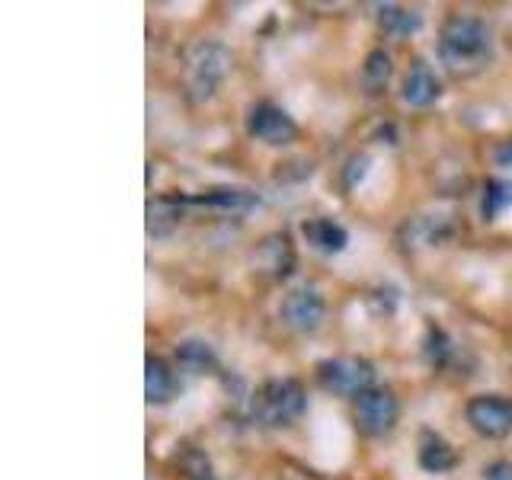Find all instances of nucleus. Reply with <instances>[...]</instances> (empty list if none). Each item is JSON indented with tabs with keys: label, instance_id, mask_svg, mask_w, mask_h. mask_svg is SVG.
Masks as SVG:
<instances>
[{
	"label": "nucleus",
	"instance_id": "nucleus-1",
	"mask_svg": "<svg viewBox=\"0 0 512 480\" xmlns=\"http://www.w3.org/2000/svg\"><path fill=\"white\" fill-rule=\"evenodd\" d=\"M439 58L448 74L474 77L493 58V36L490 26L480 16L452 13L439 29Z\"/></svg>",
	"mask_w": 512,
	"mask_h": 480
},
{
	"label": "nucleus",
	"instance_id": "nucleus-2",
	"mask_svg": "<svg viewBox=\"0 0 512 480\" xmlns=\"http://www.w3.org/2000/svg\"><path fill=\"white\" fill-rule=\"evenodd\" d=\"M308 407V394L298 378H269L253 391L250 413L263 426H292Z\"/></svg>",
	"mask_w": 512,
	"mask_h": 480
},
{
	"label": "nucleus",
	"instance_id": "nucleus-3",
	"mask_svg": "<svg viewBox=\"0 0 512 480\" xmlns=\"http://www.w3.org/2000/svg\"><path fill=\"white\" fill-rule=\"evenodd\" d=\"M231 74V52L218 42H196L186 52V96L192 103H208Z\"/></svg>",
	"mask_w": 512,
	"mask_h": 480
},
{
	"label": "nucleus",
	"instance_id": "nucleus-4",
	"mask_svg": "<svg viewBox=\"0 0 512 480\" xmlns=\"http://www.w3.org/2000/svg\"><path fill=\"white\" fill-rule=\"evenodd\" d=\"M317 384L333 397H362L375 388V365L362 356H333L317 365Z\"/></svg>",
	"mask_w": 512,
	"mask_h": 480
},
{
	"label": "nucleus",
	"instance_id": "nucleus-5",
	"mask_svg": "<svg viewBox=\"0 0 512 480\" xmlns=\"http://www.w3.org/2000/svg\"><path fill=\"white\" fill-rule=\"evenodd\" d=\"M352 420H356V429L368 439H381L391 436L397 420H400V404L391 388H372L362 397H356L352 404Z\"/></svg>",
	"mask_w": 512,
	"mask_h": 480
},
{
	"label": "nucleus",
	"instance_id": "nucleus-6",
	"mask_svg": "<svg viewBox=\"0 0 512 480\" xmlns=\"http://www.w3.org/2000/svg\"><path fill=\"white\" fill-rule=\"evenodd\" d=\"M247 135L269 144V148H288L298 141V125L276 103H253L247 109Z\"/></svg>",
	"mask_w": 512,
	"mask_h": 480
},
{
	"label": "nucleus",
	"instance_id": "nucleus-7",
	"mask_svg": "<svg viewBox=\"0 0 512 480\" xmlns=\"http://www.w3.org/2000/svg\"><path fill=\"white\" fill-rule=\"evenodd\" d=\"M468 416L471 429L484 439H506L512 432V400L503 394H477L468 400Z\"/></svg>",
	"mask_w": 512,
	"mask_h": 480
},
{
	"label": "nucleus",
	"instance_id": "nucleus-8",
	"mask_svg": "<svg viewBox=\"0 0 512 480\" xmlns=\"http://www.w3.org/2000/svg\"><path fill=\"white\" fill-rule=\"evenodd\" d=\"M279 314L292 330L314 333V330H320V324H324L327 304H324V295H320L314 285H301V288H292V292L282 298Z\"/></svg>",
	"mask_w": 512,
	"mask_h": 480
},
{
	"label": "nucleus",
	"instance_id": "nucleus-9",
	"mask_svg": "<svg viewBox=\"0 0 512 480\" xmlns=\"http://www.w3.org/2000/svg\"><path fill=\"white\" fill-rule=\"evenodd\" d=\"M442 96V80L432 71V64L426 58H413L410 68L404 74V84H400V100L413 109H426Z\"/></svg>",
	"mask_w": 512,
	"mask_h": 480
},
{
	"label": "nucleus",
	"instance_id": "nucleus-10",
	"mask_svg": "<svg viewBox=\"0 0 512 480\" xmlns=\"http://www.w3.org/2000/svg\"><path fill=\"white\" fill-rule=\"evenodd\" d=\"M192 205L189 196H176V192H160L148 199V237L160 240L170 237L186 218V208Z\"/></svg>",
	"mask_w": 512,
	"mask_h": 480
},
{
	"label": "nucleus",
	"instance_id": "nucleus-11",
	"mask_svg": "<svg viewBox=\"0 0 512 480\" xmlns=\"http://www.w3.org/2000/svg\"><path fill=\"white\" fill-rule=\"evenodd\" d=\"M256 266H260L269 279H288L295 269V247L288 234H269L256 244Z\"/></svg>",
	"mask_w": 512,
	"mask_h": 480
},
{
	"label": "nucleus",
	"instance_id": "nucleus-12",
	"mask_svg": "<svg viewBox=\"0 0 512 480\" xmlns=\"http://www.w3.org/2000/svg\"><path fill=\"white\" fill-rule=\"evenodd\" d=\"M192 205H205V208H215V212H228V215H247L250 208L260 205V196L250 189H240V186H212L205 189L202 196H189Z\"/></svg>",
	"mask_w": 512,
	"mask_h": 480
},
{
	"label": "nucleus",
	"instance_id": "nucleus-13",
	"mask_svg": "<svg viewBox=\"0 0 512 480\" xmlns=\"http://www.w3.org/2000/svg\"><path fill=\"white\" fill-rule=\"evenodd\" d=\"M301 234L304 240H308V247H314L317 253H343L346 244H349V231L343 228L340 221H333V218H311V221H304L301 224Z\"/></svg>",
	"mask_w": 512,
	"mask_h": 480
},
{
	"label": "nucleus",
	"instance_id": "nucleus-14",
	"mask_svg": "<svg viewBox=\"0 0 512 480\" xmlns=\"http://www.w3.org/2000/svg\"><path fill=\"white\" fill-rule=\"evenodd\" d=\"M176 394V375L167 359L160 356H148L144 362V397H148L151 407H164L170 404Z\"/></svg>",
	"mask_w": 512,
	"mask_h": 480
},
{
	"label": "nucleus",
	"instance_id": "nucleus-15",
	"mask_svg": "<svg viewBox=\"0 0 512 480\" xmlns=\"http://www.w3.org/2000/svg\"><path fill=\"white\" fill-rule=\"evenodd\" d=\"M416 458H420V468L429 474H448L458 468V452L439 436V432H429V429L423 432Z\"/></svg>",
	"mask_w": 512,
	"mask_h": 480
},
{
	"label": "nucleus",
	"instance_id": "nucleus-16",
	"mask_svg": "<svg viewBox=\"0 0 512 480\" xmlns=\"http://www.w3.org/2000/svg\"><path fill=\"white\" fill-rule=\"evenodd\" d=\"M378 23H381L384 32H388V36L407 39V36H413V32L423 26V13L397 7V4H381L378 7Z\"/></svg>",
	"mask_w": 512,
	"mask_h": 480
},
{
	"label": "nucleus",
	"instance_id": "nucleus-17",
	"mask_svg": "<svg viewBox=\"0 0 512 480\" xmlns=\"http://www.w3.org/2000/svg\"><path fill=\"white\" fill-rule=\"evenodd\" d=\"M394 74V64H391V55L384 52V48H375V52L365 55V64H362V90L368 96H378L388 87V80Z\"/></svg>",
	"mask_w": 512,
	"mask_h": 480
},
{
	"label": "nucleus",
	"instance_id": "nucleus-18",
	"mask_svg": "<svg viewBox=\"0 0 512 480\" xmlns=\"http://www.w3.org/2000/svg\"><path fill=\"white\" fill-rule=\"evenodd\" d=\"M176 362H180V368L189 375H205V372H215V368H218L215 349L208 343H202V340L180 343V349H176Z\"/></svg>",
	"mask_w": 512,
	"mask_h": 480
},
{
	"label": "nucleus",
	"instance_id": "nucleus-19",
	"mask_svg": "<svg viewBox=\"0 0 512 480\" xmlns=\"http://www.w3.org/2000/svg\"><path fill=\"white\" fill-rule=\"evenodd\" d=\"M512 205V183L509 180H487L484 202H480V215L484 221H496Z\"/></svg>",
	"mask_w": 512,
	"mask_h": 480
},
{
	"label": "nucleus",
	"instance_id": "nucleus-20",
	"mask_svg": "<svg viewBox=\"0 0 512 480\" xmlns=\"http://www.w3.org/2000/svg\"><path fill=\"white\" fill-rule=\"evenodd\" d=\"M176 464H180V471H183L189 480H215L212 461H208L205 452H199L196 445H183V448H180V455H176Z\"/></svg>",
	"mask_w": 512,
	"mask_h": 480
},
{
	"label": "nucleus",
	"instance_id": "nucleus-21",
	"mask_svg": "<svg viewBox=\"0 0 512 480\" xmlns=\"http://www.w3.org/2000/svg\"><path fill=\"white\" fill-rule=\"evenodd\" d=\"M423 352H426V362L432 368H442L445 359L452 356V343H448V336L439 327H429L426 330V340H423Z\"/></svg>",
	"mask_w": 512,
	"mask_h": 480
},
{
	"label": "nucleus",
	"instance_id": "nucleus-22",
	"mask_svg": "<svg viewBox=\"0 0 512 480\" xmlns=\"http://www.w3.org/2000/svg\"><path fill=\"white\" fill-rule=\"evenodd\" d=\"M484 480H512V461H493V464H487Z\"/></svg>",
	"mask_w": 512,
	"mask_h": 480
},
{
	"label": "nucleus",
	"instance_id": "nucleus-23",
	"mask_svg": "<svg viewBox=\"0 0 512 480\" xmlns=\"http://www.w3.org/2000/svg\"><path fill=\"white\" fill-rule=\"evenodd\" d=\"M493 160H496L500 167H512V141H503L500 148L493 151Z\"/></svg>",
	"mask_w": 512,
	"mask_h": 480
}]
</instances>
